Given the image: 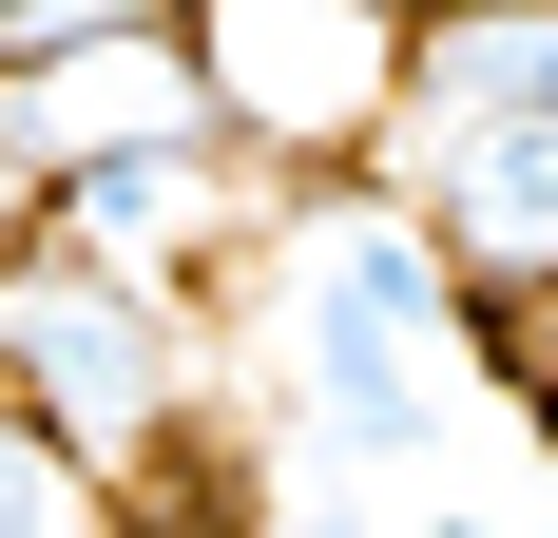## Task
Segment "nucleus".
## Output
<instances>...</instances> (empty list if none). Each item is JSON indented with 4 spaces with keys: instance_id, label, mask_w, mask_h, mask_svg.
Listing matches in <instances>:
<instances>
[{
    "instance_id": "nucleus-9",
    "label": "nucleus",
    "mask_w": 558,
    "mask_h": 538,
    "mask_svg": "<svg viewBox=\"0 0 558 538\" xmlns=\"http://www.w3.org/2000/svg\"><path fill=\"white\" fill-rule=\"evenodd\" d=\"M20 20H39V0H0V39H20Z\"/></svg>"
},
{
    "instance_id": "nucleus-2",
    "label": "nucleus",
    "mask_w": 558,
    "mask_h": 538,
    "mask_svg": "<svg viewBox=\"0 0 558 538\" xmlns=\"http://www.w3.org/2000/svg\"><path fill=\"white\" fill-rule=\"evenodd\" d=\"M231 173H366L404 135V0H173Z\"/></svg>"
},
{
    "instance_id": "nucleus-5",
    "label": "nucleus",
    "mask_w": 558,
    "mask_h": 538,
    "mask_svg": "<svg viewBox=\"0 0 558 538\" xmlns=\"http://www.w3.org/2000/svg\"><path fill=\"white\" fill-rule=\"evenodd\" d=\"M0 135L58 193V173H97V155H193L213 97H193V39L173 20H97V39H20L0 58Z\"/></svg>"
},
{
    "instance_id": "nucleus-1",
    "label": "nucleus",
    "mask_w": 558,
    "mask_h": 538,
    "mask_svg": "<svg viewBox=\"0 0 558 538\" xmlns=\"http://www.w3.org/2000/svg\"><path fill=\"white\" fill-rule=\"evenodd\" d=\"M482 366V308L444 289L424 212H404L386 173H308V212H289V404L328 462H424Z\"/></svg>"
},
{
    "instance_id": "nucleus-3",
    "label": "nucleus",
    "mask_w": 558,
    "mask_h": 538,
    "mask_svg": "<svg viewBox=\"0 0 558 538\" xmlns=\"http://www.w3.org/2000/svg\"><path fill=\"white\" fill-rule=\"evenodd\" d=\"M0 404L58 424L97 481H155L173 424H193V346H173L155 289H116V269H77V250L39 231V250L0 269Z\"/></svg>"
},
{
    "instance_id": "nucleus-4",
    "label": "nucleus",
    "mask_w": 558,
    "mask_h": 538,
    "mask_svg": "<svg viewBox=\"0 0 558 538\" xmlns=\"http://www.w3.org/2000/svg\"><path fill=\"white\" fill-rule=\"evenodd\" d=\"M386 193L424 212L462 308H558V115H404Z\"/></svg>"
},
{
    "instance_id": "nucleus-7",
    "label": "nucleus",
    "mask_w": 558,
    "mask_h": 538,
    "mask_svg": "<svg viewBox=\"0 0 558 538\" xmlns=\"http://www.w3.org/2000/svg\"><path fill=\"white\" fill-rule=\"evenodd\" d=\"M482 366L539 404V442H558V308H482Z\"/></svg>"
},
{
    "instance_id": "nucleus-6",
    "label": "nucleus",
    "mask_w": 558,
    "mask_h": 538,
    "mask_svg": "<svg viewBox=\"0 0 558 538\" xmlns=\"http://www.w3.org/2000/svg\"><path fill=\"white\" fill-rule=\"evenodd\" d=\"M0 538H135V481H97L58 424L0 404Z\"/></svg>"
},
{
    "instance_id": "nucleus-8",
    "label": "nucleus",
    "mask_w": 558,
    "mask_h": 538,
    "mask_svg": "<svg viewBox=\"0 0 558 538\" xmlns=\"http://www.w3.org/2000/svg\"><path fill=\"white\" fill-rule=\"evenodd\" d=\"M39 250V173H20V135H0V269Z\"/></svg>"
}]
</instances>
